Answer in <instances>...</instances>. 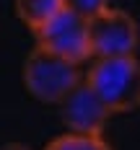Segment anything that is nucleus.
I'll use <instances>...</instances> for the list:
<instances>
[{"label":"nucleus","mask_w":140,"mask_h":150,"mask_svg":"<svg viewBox=\"0 0 140 150\" xmlns=\"http://www.w3.org/2000/svg\"><path fill=\"white\" fill-rule=\"evenodd\" d=\"M36 34V47H42L47 52L57 54L62 60L83 65L93 57L91 52V36H88V18L78 13H70L62 8L57 16H52Z\"/></svg>","instance_id":"obj_3"},{"label":"nucleus","mask_w":140,"mask_h":150,"mask_svg":"<svg viewBox=\"0 0 140 150\" xmlns=\"http://www.w3.org/2000/svg\"><path fill=\"white\" fill-rule=\"evenodd\" d=\"M23 86L31 96L42 104H60L62 98L83 80L80 67L62 60L57 54L47 52L42 47H34L29 57L23 60Z\"/></svg>","instance_id":"obj_2"},{"label":"nucleus","mask_w":140,"mask_h":150,"mask_svg":"<svg viewBox=\"0 0 140 150\" xmlns=\"http://www.w3.org/2000/svg\"><path fill=\"white\" fill-rule=\"evenodd\" d=\"M62 8L70 13L83 16V18H93L104 8H109V0H62Z\"/></svg>","instance_id":"obj_8"},{"label":"nucleus","mask_w":140,"mask_h":150,"mask_svg":"<svg viewBox=\"0 0 140 150\" xmlns=\"http://www.w3.org/2000/svg\"><path fill=\"white\" fill-rule=\"evenodd\" d=\"M44 150H112V145L104 140V135L65 132V135H57L55 140H49Z\"/></svg>","instance_id":"obj_7"},{"label":"nucleus","mask_w":140,"mask_h":150,"mask_svg":"<svg viewBox=\"0 0 140 150\" xmlns=\"http://www.w3.org/2000/svg\"><path fill=\"white\" fill-rule=\"evenodd\" d=\"M57 106H60L62 124L68 127V132L75 135H104L107 119L112 117V111L86 86V80H80Z\"/></svg>","instance_id":"obj_5"},{"label":"nucleus","mask_w":140,"mask_h":150,"mask_svg":"<svg viewBox=\"0 0 140 150\" xmlns=\"http://www.w3.org/2000/svg\"><path fill=\"white\" fill-rule=\"evenodd\" d=\"M138 31H140V23H138Z\"/></svg>","instance_id":"obj_10"},{"label":"nucleus","mask_w":140,"mask_h":150,"mask_svg":"<svg viewBox=\"0 0 140 150\" xmlns=\"http://www.w3.org/2000/svg\"><path fill=\"white\" fill-rule=\"evenodd\" d=\"M88 36L93 57L135 54L140 47L138 21L122 8H104L101 13L88 18Z\"/></svg>","instance_id":"obj_4"},{"label":"nucleus","mask_w":140,"mask_h":150,"mask_svg":"<svg viewBox=\"0 0 140 150\" xmlns=\"http://www.w3.org/2000/svg\"><path fill=\"white\" fill-rule=\"evenodd\" d=\"M83 80L112 114L140 106V62L135 54L96 57Z\"/></svg>","instance_id":"obj_1"},{"label":"nucleus","mask_w":140,"mask_h":150,"mask_svg":"<svg viewBox=\"0 0 140 150\" xmlns=\"http://www.w3.org/2000/svg\"><path fill=\"white\" fill-rule=\"evenodd\" d=\"M13 8L23 26L39 31L52 16L62 11V0H13Z\"/></svg>","instance_id":"obj_6"},{"label":"nucleus","mask_w":140,"mask_h":150,"mask_svg":"<svg viewBox=\"0 0 140 150\" xmlns=\"http://www.w3.org/2000/svg\"><path fill=\"white\" fill-rule=\"evenodd\" d=\"M0 150H31L29 145H23V142H5Z\"/></svg>","instance_id":"obj_9"}]
</instances>
